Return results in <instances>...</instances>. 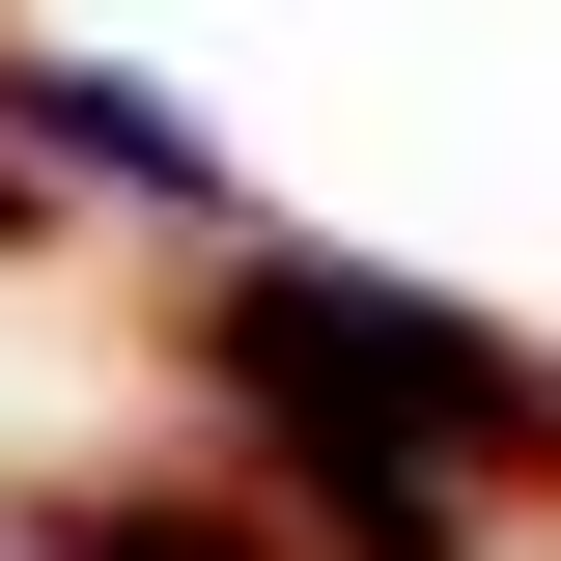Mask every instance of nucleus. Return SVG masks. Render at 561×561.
I'll list each match as a JSON object with an SVG mask.
<instances>
[{
  "label": "nucleus",
  "instance_id": "1",
  "mask_svg": "<svg viewBox=\"0 0 561 561\" xmlns=\"http://www.w3.org/2000/svg\"><path fill=\"white\" fill-rule=\"evenodd\" d=\"M197 393H253V449H421V478H561V365L449 280L365 253H225L197 280Z\"/></svg>",
  "mask_w": 561,
  "mask_h": 561
},
{
  "label": "nucleus",
  "instance_id": "2",
  "mask_svg": "<svg viewBox=\"0 0 561 561\" xmlns=\"http://www.w3.org/2000/svg\"><path fill=\"white\" fill-rule=\"evenodd\" d=\"M0 140H28L57 197H113V225H225V140L169 113V84H113V57H0Z\"/></svg>",
  "mask_w": 561,
  "mask_h": 561
}]
</instances>
